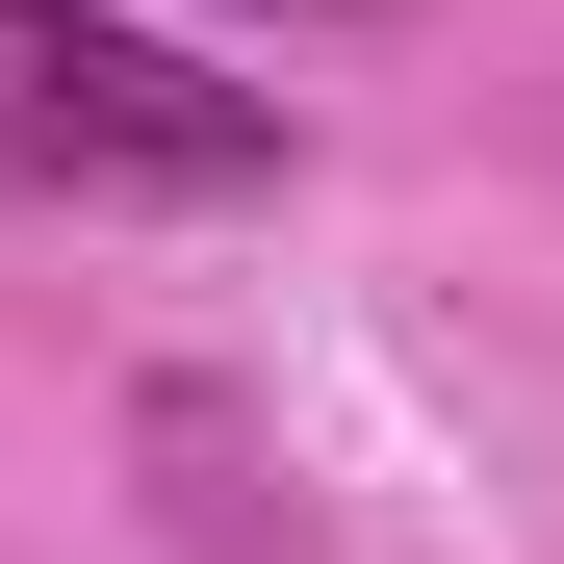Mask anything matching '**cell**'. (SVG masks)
<instances>
[{"instance_id": "obj_1", "label": "cell", "mask_w": 564, "mask_h": 564, "mask_svg": "<svg viewBox=\"0 0 564 564\" xmlns=\"http://www.w3.org/2000/svg\"><path fill=\"white\" fill-rule=\"evenodd\" d=\"M282 104L154 52L129 0H0V206H257Z\"/></svg>"}, {"instance_id": "obj_2", "label": "cell", "mask_w": 564, "mask_h": 564, "mask_svg": "<svg viewBox=\"0 0 564 564\" xmlns=\"http://www.w3.org/2000/svg\"><path fill=\"white\" fill-rule=\"evenodd\" d=\"M257 26H334V0H257Z\"/></svg>"}]
</instances>
